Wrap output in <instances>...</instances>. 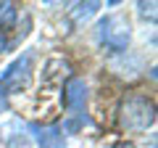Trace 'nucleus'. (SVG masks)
<instances>
[{
  "label": "nucleus",
  "instance_id": "nucleus-1",
  "mask_svg": "<svg viewBox=\"0 0 158 148\" xmlns=\"http://www.w3.org/2000/svg\"><path fill=\"white\" fill-rule=\"evenodd\" d=\"M118 124L127 132H148L156 124V103L142 93H127L118 103Z\"/></svg>",
  "mask_w": 158,
  "mask_h": 148
},
{
  "label": "nucleus",
  "instance_id": "nucleus-2",
  "mask_svg": "<svg viewBox=\"0 0 158 148\" xmlns=\"http://www.w3.org/2000/svg\"><path fill=\"white\" fill-rule=\"evenodd\" d=\"M95 34L100 48H106L108 53H124L132 40V24L124 13H111V16L98 21Z\"/></svg>",
  "mask_w": 158,
  "mask_h": 148
},
{
  "label": "nucleus",
  "instance_id": "nucleus-5",
  "mask_svg": "<svg viewBox=\"0 0 158 148\" xmlns=\"http://www.w3.org/2000/svg\"><path fill=\"white\" fill-rule=\"evenodd\" d=\"M32 132L37 135V146L40 148H63V130L58 124H32Z\"/></svg>",
  "mask_w": 158,
  "mask_h": 148
},
{
  "label": "nucleus",
  "instance_id": "nucleus-7",
  "mask_svg": "<svg viewBox=\"0 0 158 148\" xmlns=\"http://www.w3.org/2000/svg\"><path fill=\"white\" fill-rule=\"evenodd\" d=\"M98 8H100V3H74L71 8H69V19H71L74 24H85L87 19H92L98 13Z\"/></svg>",
  "mask_w": 158,
  "mask_h": 148
},
{
  "label": "nucleus",
  "instance_id": "nucleus-3",
  "mask_svg": "<svg viewBox=\"0 0 158 148\" xmlns=\"http://www.w3.org/2000/svg\"><path fill=\"white\" fill-rule=\"evenodd\" d=\"M32 80V58L29 56H19L11 66L3 72L0 77V95H13V93H21L24 87Z\"/></svg>",
  "mask_w": 158,
  "mask_h": 148
},
{
  "label": "nucleus",
  "instance_id": "nucleus-11",
  "mask_svg": "<svg viewBox=\"0 0 158 148\" xmlns=\"http://www.w3.org/2000/svg\"><path fill=\"white\" fill-rule=\"evenodd\" d=\"M0 108H3V98H0Z\"/></svg>",
  "mask_w": 158,
  "mask_h": 148
},
{
  "label": "nucleus",
  "instance_id": "nucleus-12",
  "mask_svg": "<svg viewBox=\"0 0 158 148\" xmlns=\"http://www.w3.org/2000/svg\"><path fill=\"white\" fill-rule=\"evenodd\" d=\"M0 48H3V42H0Z\"/></svg>",
  "mask_w": 158,
  "mask_h": 148
},
{
  "label": "nucleus",
  "instance_id": "nucleus-9",
  "mask_svg": "<svg viewBox=\"0 0 158 148\" xmlns=\"http://www.w3.org/2000/svg\"><path fill=\"white\" fill-rule=\"evenodd\" d=\"M137 8H140L142 19H150V21H156V3H137Z\"/></svg>",
  "mask_w": 158,
  "mask_h": 148
},
{
  "label": "nucleus",
  "instance_id": "nucleus-4",
  "mask_svg": "<svg viewBox=\"0 0 158 148\" xmlns=\"http://www.w3.org/2000/svg\"><path fill=\"white\" fill-rule=\"evenodd\" d=\"M63 103L69 111H79L87 103V82L82 77H69L63 82Z\"/></svg>",
  "mask_w": 158,
  "mask_h": 148
},
{
  "label": "nucleus",
  "instance_id": "nucleus-6",
  "mask_svg": "<svg viewBox=\"0 0 158 148\" xmlns=\"http://www.w3.org/2000/svg\"><path fill=\"white\" fill-rule=\"evenodd\" d=\"M63 77H71V63L66 58H50L45 63V72H42V80L45 82H63Z\"/></svg>",
  "mask_w": 158,
  "mask_h": 148
},
{
  "label": "nucleus",
  "instance_id": "nucleus-10",
  "mask_svg": "<svg viewBox=\"0 0 158 148\" xmlns=\"http://www.w3.org/2000/svg\"><path fill=\"white\" fill-rule=\"evenodd\" d=\"M113 148H137V146H135V143H129V140H118Z\"/></svg>",
  "mask_w": 158,
  "mask_h": 148
},
{
  "label": "nucleus",
  "instance_id": "nucleus-8",
  "mask_svg": "<svg viewBox=\"0 0 158 148\" xmlns=\"http://www.w3.org/2000/svg\"><path fill=\"white\" fill-rule=\"evenodd\" d=\"M13 19H16V6L13 3H0V27H8Z\"/></svg>",
  "mask_w": 158,
  "mask_h": 148
}]
</instances>
